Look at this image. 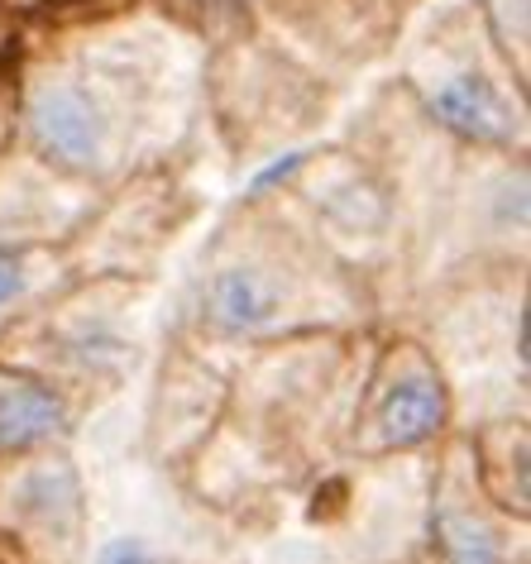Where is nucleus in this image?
<instances>
[{
    "instance_id": "nucleus-1",
    "label": "nucleus",
    "mask_w": 531,
    "mask_h": 564,
    "mask_svg": "<svg viewBox=\"0 0 531 564\" xmlns=\"http://www.w3.org/2000/svg\"><path fill=\"white\" fill-rule=\"evenodd\" d=\"M379 321L369 278L335 259L278 192L240 187L163 278V330L226 369L273 340Z\"/></svg>"
},
{
    "instance_id": "nucleus-2",
    "label": "nucleus",
    "mask_w": 531,
    "mask_h": 564,
    "mask_svg": "<svg viewBox=\"0 0 531 564\" xmlns=\"http://www.w3.org/2000/svg\"><path fill=\"white\" fill-rule=\"evenodd\" d=\"M365 330H316L230 364L226 412L183 464L197 498L235 531L263 527L316 469L345 455L369 359Z\"/></svg>"
},
{
    "instance_id": "nucleus-3",
    "label": "nucleus",
    "mask_w": 531,
    "mask_h": 564,
    "mask_svg": "<svg viewBox=\"0 0 531 564\" xmlns=\"http://www.w3.org/2000/svg\"><path fill=\"white\" fill-rule=\"evenodd\" d=\"M167 30H101L15 77V149L87 192L167 163L192 130V73Z\"/></svg>"
},
{
    "instance_id": "nucleus-4",
    "label": "nucleus",
    "mask_w": 531,
    "mask_h": 564,
    "mask_svg": "<svg viewBox=\"0 0 531 564\" xmlns=\"http://www.w3.org/2000/svg\"><path fill=\"white\" fill-rule=\"evenodd\" d=\"M134 421L139 388L87 412L73 441L87 469V535L77 564H220L235 527L187 488L183 474L139 449Z\"/></svg>"
},
{
    "instance_id": "nucleus-5",
    "label": "nucleus",
    "mask_w": 531,
    "mask_h": 564,
    "mask_svg": "<svg viewBox=\"0 0 531 564\" xmlns=\"http://www.w3.org/2000/svg\"><path fill=\"white\" fill-rule=\"evenodd\" d=\"M163 340V282L77 273L34 312L0 330V364L63 388L96 412L144 383Z\"/></svg>"
},
{
    "instance_id": "nucleus-6",
    "label": "nucleus",
    "mask_w": 531,
    "mask_h": 564,
    "mask_svg": "<svg viewBox=\"0 0 531 564\" xmlns=\"http://www.w3.org/2000/svg\"><path fill=\"white\" fill-rule=\"evenodd\" d=\"M527 306L531 263H498L422 282L388 316L416 330L436 355L455 398V431L531 412Z\"/></svg>"
},
{
    "instance_id": "nucleus-7",
    "label": "nucleus",
    "mask_w": 531,
    "mask_h": 564,
    "mask_svg": "<svg viewBox=\"0 0 531 564\" xmlns=\"http://www.w3.org/2000/svg\"><path fill=\"white\" fill-rule=\"evenodd\" d=\"M240 187L278 192L335 259L369 278L383 321L393 316L408 278V235L388 182L349 144H302L245 173Z\"/></svg>"
},
{
    "instance_id": "nucleus-8",
    "label": "nucleus",
    "mask_w": 531,
    "mask_h": 564,
    "mask_svg": "<svg viewBox=\"0 0 531 564\" xmlns=\"http://www.w3.org/2000/svg\"><path fill=\"white\" fill-rule=\"evenodd\" d=\"M398 87L459 149L527 153V73L488 34L479 6H455L416 39Z\"/></svg>"
},
{
    "instance_id": "nucleus-9",
    "label": "nucleus",
    "mask_w": 531,
    "mask_h": 564,
    "mask_svg": "<svg viewBox=\"0 0 531 564\" xmlns=\"http://www.w3.org/2000/svg\"><path fill=\"white\" fill-rule=\"evenodd\" d=\"M426 484L431 449L393 459L340 455L306 478L278 512L316 531L340 564H393L426 545Z\"/></svg>"
},
{
    "instance_id": "nucleus-10",
    "label": "nucleus",
    "mask_w": 531,
    "mask_h": 564,
    "mask_svg": "<svg viewBox=\"0 0 531 564\" xmlns=\"http://www.w3.org/2000/svg\"><path fill=\"white\" fill-rule=\"evenodd\" d=\"M498 263H531V163L527 153L459 149L451 187L412 253L402 302L422 282Z\"/></svg>"
},
{
    "instance_id": "nucleus-11",
    "label": "nucleus",
    "mask_w": 531,
    "mask_h": 564,
    "mask_svg": "<svg viewBox=\"0 0 531 564\" xmlns=\"http://www.w3.org/2000/svg\"><path fill=\"white\" fill-rule=\"evenodd\" d=\"M206 210H212V196L202 182L187 177V167L173 153L167 163H153L96 196L67 249L77 259V273L163 282L177 253L197 239Z\"/></svg>"
},
{
    "instance_id": "nucleus-12",
    "label": "nucleus",
    "mask_w": 531,
    "mask_h": 564,
    "mask_svg": "<svg viewBox=\"0 0 531 564\" xmlns=\"http://www.w3.org/2000/svg\"><path fill=\"white\" fill-rule=\"evenodd\" d=\"M212 116L220 149L235 167L254 173L259 163L278 159L288 149H302V139L316 130V116L326 120V82L306 73L283 48H269L259 34L230 39L212 48Z\"/></svg>"
},
{
    "instance_id": "nucleus-13",
    "label": "nucleus",
    "mask_w": 531,
    "mask_h": 564,
    "mask_svg": "<svg viewBox=\"0 0 531 564\" xmlns=\"http://www.w3.org/2000/svg\"><path fill=\"white\" fill-rule=\"evenodd\" d=\"M445 435H455V398L436 355L402 321H379L369 335V359L355 392V412H349L345 455H426Z\"/></svg>"
},
{
    "instance_id": "nucleus-14",
    "label": "nucleus",
    "mask_w": 531,
    "mask_h": 564,
    "mask_svg": "<svg viewBox=\"0 0 531 564\" xmlns=\"http://www.w3.org/2000/svg\"><path fill=\"white\" fill-rule=\"evenodd\" d=\"M87 535V469L73 445L0 459V564H77Z\"/></svg>"
},
{
    "instance_id": "nucleus-15",
    "label": "nucleus",
    "mask_w": 531,
    "mask_h": 564,
    "mask_svg": "<svg viewBox=\"0 0 531 564\" xmlns=\"http://www.w3.org/2000/svg\"><path fill=\"white\" fill-rule=\"evenodd\" d=\"M426 550L436 564H531V521L484 492L459 431L431 449Z\"/></svg>"
},
{
    "instance_id": "nucleus-16",
    "label": "nucleus",
    "mask_w": 531,
    "mask_h": 564,
    "mask_svg": "<svg viewBox=\"0 0 531 564\" xmlns=\"http://www.w3.org/2000/svg\"><path fill=\"white\" fill-rule=\"evenodd\" d=\"M226 388H230L226 364H216L212 355H202V349H192L163 330L144 383H139V421H134L139 449L183 474V464L197 455L202 441L216 431L220 412H226Z\"/></svg>"
},
{
    "instance_id": "nucleus-17",
    "label": "nucleus",
    "mask_w": 531,
    "mask_h": 564,
    "mask_svg": "<svg viewBox=\"0 0 531 564\" xmlns=\"http://www.w3.org/2000/svg\"><path fill=\"white\" fill-rule=\"evenodd\" d=\"M96 192L77 187L30 153L6 149L0 153V245H24V239H73L87 220Z\"/></svg>"
},
{
    "instance_id": "nucleus-18",
    "label": "nucleus",
    "mask_w": 531,
    "mask_h": 564,
    "mask_svg": "<svg viewBox=\"0 0 531 564\" xmlns=\"http://www.w3.org/2000/svg\"><path fill=\"white\" fill-rule=\"evenodd\" d=\"M469 445L474 474L484 492L502 512L531 521V412L527 416H494L459 431Z\"/></svg>"
},
{
    "instance_id": "nucleus-19",
    "label": "nucleus",
    "mask_w": 531,
    "mask_h": 564,
    "mask_svg": "<svg viewBox=\"0 0 531 564\" xmlns=\"http://www.w3.org/2000/svg\"><path fill=\"white\" fill-rule=\"evenodd\" d=\"M77 278V259L63 239H24L0 245V330L39 302H48L58 288Z\"/></svg>"
},
{
    "instance_id": "nucleus-20",
    "label": "nucleus",
    "mask_w": 531,
    "mask_h": 564,
    "mask_svg": "<svg viewBox=\"0 0 531 564\" xmlns=\"http://www.w3.org/2000/svg\"><path fill=\"white\" fill-rule=\"evenodd\" d=\"M479 6V15L488 24V34L498 39V48L508 53V58L527 73V34H531V24H527V0H474Z\"/></svg>"
}]
</instances>
